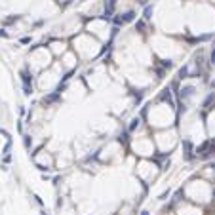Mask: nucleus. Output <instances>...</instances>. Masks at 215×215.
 I'll use <instances>...</instances> for the list:
<instances>
[{
	"label": "nucleus",
	"instance_id": "nucleus-3",
	"mask_svg": "<svg viewBox=\"0 0 215 215\" xmlns=\"http://www.w3.org/2000/svg\"><path fill=\"white\" fill-rule=\"evenodd\" d=\"M137 126H139V120H133V122H131V126H130V130H135Z\"/></svg>",
	"mask_w": 215,
	"mask_h": 215
},
{
	"label": "nucleus",
	"instance_id": "nucleus-2",
	"mask_svg": "<svg viewBox=\"0 0 215 215\" xmlns=\"http://www.w3.org/2000/svg\"><path fill=\"white\" fill-rule=\"evenodd\" d=\"M152 17V6H147L145 8V19H151Z\"/></svg>",
	"mask_w": 215,
	"mask_h": 215
},
{
	"label": "nucleus",
	"instance_id": "nucleus-6",
	"mask_svg": "<svg viewBox=\"0 0 215 215\" xmlns=\"http://www.w3.org/2000/svg\"><path fill=\"white\" fill-rule=\"evenodd\" d=\"M213 198H215V190H213Z\"/></svg>",
	"mask_w": 215,
	"mask_h": 215
},
{
	"label": "nucleus",
	"instance_id": "nucleus-4",
	"mask_svg": "<svg viewBox=\"0 0 215 215\" xmlns=\"http://www.w3.org/2000/svg\"><path fill=\"white\" fill-rule=\"evenodd\" d=\"M211 63H213V65H215V50H213V52H211Z\"/></svg>",
	"mask_w": 215,
	"mask_h": 215
},
{
	"label": "nucleus",
	"instance_id": "nucleus-1",
	"mask_svg": "<svg viewBox=\"0 0 215 215\" xmlns=\"http://www.w3.org/2000/svg\"><path fill=\"white\" fill-rule=\"evenodd\" d=\"M133 19H135V12H128V14L124 15L120 21H122V23H126V21H133Z\"/></svg>",
	"mask_w": 215,
	"mask_h": 215
},
{
	"label": "nucleus",
	"instance_id": "nucleus-5",
	"mask_svg": "<svg viewBox=\"0 0 215 215\" xmlns=\"http://www.w3.org/2000/svg\"><path fill=\"white\" fill-rule=\"evenodd\" d=\"M141 215H149V213H147V211H143V213H141Z\"/></svg>",
	"mask_w": 215,
	"mask_h": 215
}]
</instances>
